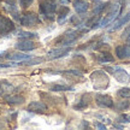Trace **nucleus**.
<instances>
[{
    "instance_id": "obj_1",
    "label": "nucleus",
    "mask_w": 130,
    "mask_h": 130,
    "mask_svg": "<svg viewBox=\"0 0 130 130\" xmlns=\"http://www.w3.org/2000/svg\"><path fill=\"white\" fill-rule=\"evenodd\" d=\"M119 12H121V3L118 0H116L110 5V10H108L106 16L101 21H99V28H105L111 22H113L117 18V16L119 14Z\"/></svg>"
},
{
    "instance_id": "obj_2",
    "label": "nucleus",
    "mask_w": 130,
    "mask_h": 130,
    "mask_svg": "<svg viewBox=\"0 0 130 130\" xmlns=\"http://www.w3.org/2000/svg\"><path fill=\"white\" fill-rule=\"evenodd\" d=\"M56 11H57L56 0H41L40 1V12L43 16V18L48 19V21H53Z\"/></svg>"
},
{
    "instance_id": "obj_3",
    "label": "nucleus",
    "mask_w": 130,
    "mask_h": 130,
    "mask_svg": "<svg viewBox=\"0 0 130 130\" xmlns=\"http://www.w3.org/2000/svg\"><path fill=\"white\" fill-rule=\"evenodd\" d=\"M90 79L93 82V87L96 90H101V89H106L108 87V82L110 79L107 77V75L104 71H94L90 75Z\"/></svg>"
},
{
    "instance_id": "obj_4",
    "label": "nucleus",
    "mask_w": 130,
    "mask_h": 130,
    "mask_svg": "<svg viewBox=\"0 0 130 130\" xmlns=\"http://www.w3.org/2000/svg\"><path fill=\"white\" fill-rule=\"evenodd\" d=\"M105 69L110 71L119 83H129L130 82V75L124 69H122L121 66H106Z\"/></svg>"
},
{
    "instance_id": "obj_5",
    "label": "nucleus",
    "mask_w": 130,
    "mask_h": 130,
    "mask_svg": "<svg viewBox=\"0 0 130 130\" xmlns=\"http://www.w3.org/2000/svg\"><path fill=\"white\" fill-rule=\"evenodd\" d=\"M39 17H37V14H35L34 12H27L25 14H23L21 19H19V22L21 24L23 25V27H32V25H36L39 23Z\"/></svg>"
},
{
    "instance_id": "obj_6",
    "label": "nucleus",
    "mask_w": 130,
    "mask_h": 130,
    "mask_svg": "<svg viewBox=\"0 0 130 130\" xmlns=\"http://www.w3.org/2000/svg\"><path fill=\"white\" fill-rule=\"evenodd\" d=\"M95 101H96L98 106L102 107V108H108V107L113 106V99L107 94H96L95 95Z\"/></svg>"
},
{
    "instance_id": "obj_7",
    "label": "nucleus",
    "mask_w": 130,
    "mask_h": 130,
    "mask_svg": "<svg viewBox=\"0 0 130 130\" xmlns=\"http://www.w3.org/2000/svg\"><path fill=\"white\" fill-rule=\"evenodd\" d=\"M70 51H71V47L61 46V47H59V48H53L51 51H48L47 57H48L50 59H58V58H61V57L66 56Z\"/></svg>"
},
{
    "instance_id": "obj_8",
    "label": "nucleus",
    "mask_w": 130,
    "mask_h": 130,
    "mask_svg": "<svg viewBox=\"0 0 130 130\" xmlns=\"http://www.w3.org/2000/svg\"><path fill=\"white\" fill-rule=\"evenodd\" d=\"M14 29V23L7 17H4L0 14V34L4 35L7 32H11Z\"/></svg>"
},
{
    "instance_id": "obj_9",
    "label": "nucleus",
    "mask_w": 130,
    "mask_h": 130,
    "mask_svg": "<svg viewBox=\"0 0 130 130\" xmlns=\"http://www.w3.org/2000/svg\"><path fill=\"white\" fill-rule=\"evenodd\" d=\"M47 108V105L42 101H31L28 105V111L32 113H45Z\"/></svg>"
},
{
    "instance_id": "obj_10",
    "label": "nucleus",
    "mask_w": 130,
    "mask_h": 130,
    "mask_svg": "<svg viewBox=\"0 0 130 130\" xmlns=\"http://www.w3.org/2000/svg\"><path fill=\"white\" fill-rule=\"evenodd\" d=\"M14 47H16V50H19V51L22 52H28V51H32V50H35L36 48V45L32 41H30V40H22V41H18L16 45H14Z\"/></svg>"
},
{
    "instance_id": "obj_11",
    "label": "nucleus",
    "mask_w": 130,
    "mask_h": 130,
    "mask_svg": "<svg viewBox=\"0 0 130 130\" xmlns=\"http://www.w3.org/2000/svg\"><path fill=\"white\" fill-rule=\"evenodd\" d=\"M129 21H130V12H128V13L123 14L119 19H117L116 22H113V23H112V25L108 28V31H110V32H111V31H116V30H118L119 28H122V27H123L125 23H128Z\"/></svg>"
},
{
    "instance_id": "obj_12",
    "label": "nucleus",
    "mask_w": 130,
    "mask_h": 130,
    "mask_svg": "<svg viewBox=\"0 0 130 130\" xmlns=\"http://www.w3.org/2000/svg\"><path fill=\"white\" fill-rule=\"evenodd\" d=\"M116 56L118 59H129L130 58V45H122L116 47Z\"/></svg>"
},
{
    "instance_id": "obj_13",
    "label": "nucleus",
    "mask_w": 130,
    "mask_h": 130,
    "mask_svg": "<svg viewBox=\"0 0 130 130\" xmlns=\"http://www.w3.org/2000/svg\"><path fill=\"white\" fill-rule=\"evenodd\" d=\"M74 9L78 14H83L88 11L89 3L87 0H74Z\"/></svg>"
},
{
    "instance_id": "obj_14",
    "label": "nucleus",
    "mask_w": 130,
    "mask_h": 130,
    "mask_svg": "<svg viewBox=\"0 0 130 130\" xmlns=\"http://www.w3.org/2000/svg\"><path fill=\"white\" fill-rule=\"evenodd\" d=\"M5 10L10 12V13L16 19H21L18 17V9H17V5L14 4L13 0H6V5H5Z\"/></svg>"
},
{
    "instance_id": "obj_15",
    "label": "nucleus",
    "mask_w": 130,
    "mask_h": 130,
    "mask_svg": "<svg viewBox=\"0 0 130 130\" xmlns=\"http://www.w3.org/2000/svg\"><path fill=\"white\" fill-rule=\"evenodd\" d=\"M5 101L10 104V105H19V104H23L24 102V98L21 95H6L4 98Z\"/></svg>"
},
{
    "instance_id": "obj_16",
    "label": "nucleus",
    "mask_w": 130,
    "mask_h": 130,
    "mask_svg": "<svg viewBox=\"0 0 130 130\" xmlns=\"http://www.w3.org/2000/svg\"><path fill=\"white\" fill-rule=\"evenodd\" d=\"M70 13V10L69 7H66V6H63V7H60V10H59V13H58V19H57V22H58V24H63L66 21V18H68V14Z\"/></svg>"
},
{
    "instance_id": "obj_17",
    "label": "nucleus",
    "mask_w": 130,
    "mask_h": 130,
    "mask_svg": "<svg viewBox=\"0 0 130 130\" xmlns=\"http://www.w3.org/2000/svg\"><path fill=\"white\" fill-rule=\"evenodd\" d=\"M7 59H11V60H19V61H24L27 59H30L31 57L29 54H25V53H12V54H7Z\"/></svg>"
},
{
    "instance_id": "obj_18",
    "label": "nucleus",
    "mask_w": 130,
    "mask_h": 130,
    "mask_svg": "<svg viewBox=\"0 0 130 130\" xmlns=\"http://www.w3.org/2000/svg\"><path fill=\"white\" fill-rule=\"evenodd\" d=\"M115 60V58L112 54L110 53H107V52H102L100 56L98 57V61L100 63V64H106V63H113Z\"/></svg>"
},
{
    "instance_id": "obj_19",
    "label": "nucleus",
    "mask_w": 130,
    "mask_h": 130,
    "mask_svg": "<svg viewBox=\"0 0 130 130\" xmlns=\"http://www.w3.org/2000/svg\"><path fill=\"white\" fill-rule=\"evenodd\" d=\"M51 92H69V90H74V87L71 86H64V84H54L50 88Z\"/></svg>"
},
{
    "instance_id": "obj_20",
    "label": "nucleus",
    "mask_w": 130,
    "mask_h": 130,
    "mask_svg": "<svg viewBox=\"0 0 130 130\" xmlns=\"http://www.w3.org/2000/svg\"><path fill=\"white\" fill-rule=\"evenodd\" d=\"M18 37L22 39V40H29V39H34V37H37L36 32H31V31H21L18 34Z\"/></svg>"
},
{
    "instance_id": "obj_21",
    "label": "nucleus",
    "mask_w": 130,
    "mask_h": 130,
    "mask_svg": "<svg viewBox=\"0 0 130 130\" xmlns=\"http://www.w3.org/2000/svg\"><path fill=\"white\" fill-rule=\"evenodd\" d=\"M106 6H107L106 3H99V4H96V6L93 10V16H98L99 13H101L102 11L106 9Z\"/></svg>"
},
{
    "instance_id": "obj_22",
    "label": "nucleus",
    "mask_w": 130,
    "mask_h": 130,
    "mask_svg": "<svg viewBox=\"0 0 130 130\" xmlns=\"http://www.w3.org/2000/svg\"><path fill=\"white\" fill-rule=\"evenodd\" d=\"M0 88L3 92H10L13 89V86L11 83H9L7 81H0Z\"/></svg>"
},
{
    "instance_id": "obj_23",
    "label": "nucleus",
    "mask_w": 130,
    "mask_h": 130,
    "mask_svg": "<svg viewBox=\"0 0 130 130\" xmlns=\"http://www.w3.org/2000/svg\"><path fill=\"white\" fill-rule=\"evenodd\" d=\"M129 101H126V100H124V101H118L116 104V110L117 111H124V110H126L128 107H129Z\"/></svg>"
},
{
    "instance_id": "obj_24",
    "label": "nucleus",
    "mask_w": 130,
    "mask_h": 130,
    "mask_svg": "<svg viewBox=\"0 0 130 130\" xmlns=\"http://www.w3.org/2000/svg\"><path fill=\"white\" fill-rule=\"evenodd\" d=\"M117 122H119V123H130V116L123 113V115H121L117 118Z\"/></svg>"
},
{
    "instance_id": "obj_25",
    "label": "nucleus",
    "mask_w": 130,
    "mask_h": 130,
    "mask_svg": "<svg viewBox=\"0 0 130 130\" xmlns=\"http://www.w3.org/2000/svg\"><path fill=\"white\" fill-rule=\"evenodd\" d=\"M118 95L122 98H130V88H122L118 90Z\"/></svg>"
},
{
    "instance_id": "obj_26",
    "label": "nucleus",
    "mask_w": 130,
    "mask_h": 130,
    "mask_svg": "<svg viewBox=\"0 0 130 130\" xmlns=\"http://www.w3.org/2000/svg\"><path fill=\"white\" fill-rule=\"evenodd\" d=\"M18 1H19V4H21V6H22L23 9L29 7V6L34 3V0H18Z\"/></svg>"
},
{
    "instance_id": "obj_27",
    "label": "nucleus",
    "mask_w": 130,
    "mask_h": 130,
    "mask_svg": "<svg viewBox=\"0 0 130 130\" xmlns=\"http://www.w3.org/2000/svg\"><path fill=\"white\" fill-rule=\"evenodd\" d=\"M41 61H42V58H35V59H31V60H29V59H27V61L24 60V64L34 65V64H40Z\"/></svg>"
},
{
    "instance_id": "obj_28",
    "label": "nucleus",
    "mask_w": 130,
    "mask_h": 130,
    "mask_svg": "<svg viewBox=\"0 0 130 130\" xmlns=\"http://www.w3.org/2000/svg\"><path fill=\"white\" fill-rule=\"evenodd\" d=\"M122 37H123V39H125V40H128V41H130V24L125 28V30L123 31Z\"/></svg>"
},
{
    "instance_id": "obj_29",
    "label": "nucleus",
    "mask_w": 130,
    "mask_h": 130,
    "mask_svg": "<svg viewBox=\"0 0 130 130\" xmlns=\"http://www.w3.org/2000/svg\"><path fill=\"white\" fill-rule=\"evenodd\" d=\"M94 125H95V128H98V129H100V130L106 129V125H105V124H102V123H100V122H95V123H94Z\"/></svg>"
},
{
    "instance_id": "obj_30",
    "label": "nucleus",
    "mask_w": 130,
    "mask_h": 130,
    "mask_svg": "<svg viewBox=\"0 0 130 130\" xmlns=\"http://www.w3.org/2000/svg\"><path fill=\"white\" fill-rule=\"evenodd\" d=\"M115 128H118V129H122V128H123V125H122V124H115Z\"/></svg>"
}]
</instances>
